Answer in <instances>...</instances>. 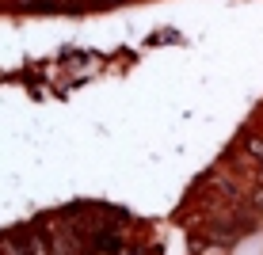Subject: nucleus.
I'll return each instance as SVG.
<instances>
[{
  "label": "nucleus",
  "mask_w": 263,
  "mask_h": 255,
  "mask_svg": "<svg viewBox=\"0 0 263 255\" xmlns=\"http://www.w3.org/2000/svg\"><path fill=\"white\" fill-rule=\"evenodd\" d=\"M248 156L256 160V164H263V138H252L248 141Z\"/></svg>",
  "instance_id": "nucleus-1"
},
{
  "label": "nucleus",
  "mask_w": 263,
  "mask_h": 255,
  "mask_svg": "<svg viewBox=\"0 0 263 255\" xmlns=\"http://www.w3.org/2000/svg\"><path fill=\"white\" fill-rule=\"evenodd\" d=\"M23 4H42V0H23Z\"/></svg>",
  "instance_id": "nucleus-2"
},
{
  "label": "nucleus",
  "mask_w": 263,
  "mask_h": 255,
  "mask_svg": "<svg viewBox=\"0 0 263 255\" xmlns=\"http://www.w3.org/2000/svg\"><path fill=\"white\" fill-rule=\"evenodd\" d=\"M259 183H263V164H259Z\"/></svg>",
  "instance_id": "nucleus-3"
}]
</instances>
